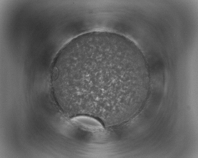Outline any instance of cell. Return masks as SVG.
Here are the masks:
<instances>
[{"label":"cell","mask_w":198,"mask_h":158,"mask_svg":"<svg viewBox=\"0 0 198 158\" xmlns=\"http://www.w3.org/2000/svg\"><path fill=\"white\" fill-rule=\"evenodd\" d=\"M75 124L88 130L95 131L103 129L102 124L96 119L91 117L80 116L71 119Z\"/></svg>","instance_id":"cell-1"}]
</instances>
